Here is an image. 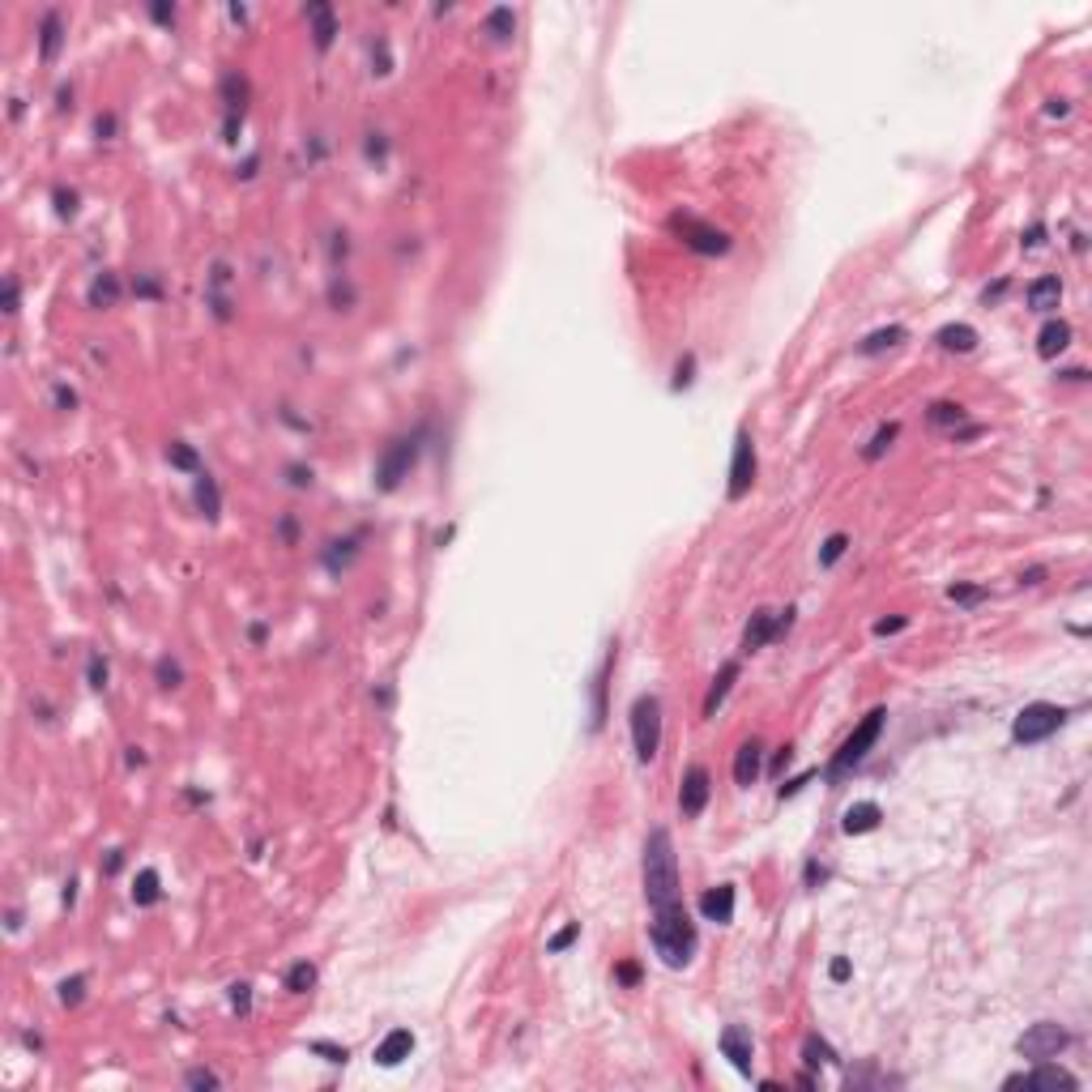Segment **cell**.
Here are the masks:
<instances>
[{
    "instance_id": "obj_29",
    "label": "cell",
    "mask_w": 1092,
    "mask_h": 1092,
    "mask_svg": "<svg viewBox=\"0 0 1092 1092\" xmlns=\"http://www.w3.org/2000/svg\"><path fill=\"white\" fill-rule=\"evenodd\" d=\"M158 897H163V879H158L154 866H146L142 875L132 879V901L136 905H158Z\"/></svg>"
},
{
    "instance_id": "obj_41",
    "label": "cell",
    "mask_w": 1092,
    "mask_h": 1092,
    "mask_svg": "<svg viewBox=\"0 0 1092 1092\" xmlns=\"http://www.w3.org/2000/svg\"><path fill=\"white\" fill-rule=\"evenodd\" d=\"M576 939H581V922H572V926H564L559 934H551V943H546V951H551V956H559V951H568Z\"/></svg>"
},
{
    "instance_id": "obj_30",
    "label": "cell",
    "mask_w": 1092,
    "mask_h": 1092,
    "mask_svg": "<svg viewBox=\"0 0 1092 1092\" xmlns=\"http://www.w3.org/2000/svg\"><path fill=\"white\" fill-rule=\"evenodd\" d=\"M926 419H930V427L956 431V427L965 423V405H956V401H934V405L926 410Z\"/></svg>"
},
{
    "instance_id": "obj_27",
    "label": "cell",
    "mask_w": 1092,
    "mask_h": 1092,
    "mask_svg": "<svg viewBox=\"0 0 1092 1092\" xmlns=\"http://www.w3.org/2000/svg\"><path fill=\"white\" fill-rule=\"evenodd\" d=\"M196 504H201V512L210 517V521H218V517H222V495H218V483H214V478L205 474V469L196 474Z\"/></svg>"
},
{
    "instance_id": "obj_10",
    "label": "cell",
    "mask_w": 1092,
    "mask_h": 1092,
    "mask_svg": "<svg viewBox=\"0 0 1092 1092\" xmlns=\"http://www.w3.org/2000/svg\"><path fill=\"white\" fill-rule=\"evenodd\" d=\"M670 227L682 235V244H688L692 252H700V256H721V252H730V235L725 231H717V227H709V222H700V218H670Z\"/></svg>"
},
{
    "instance_id": "obj_4",
    "label": "cell",
    "mask_w": 1092,
    "mask_h": 1092,
    "mask_svg": "<svg viewBox=\"0 0 1092 1092\" xmlns=\"http://www.w3.org/2000/svg\"><path fill=\"white\" fill-rule=\"evenodd\" d=\"M1067 721V709L1063 704H1050V700H1037V704H1024L1020 717L1011 721V738L1033 747V742H1046L1050 734H1058Z\"/></svg>"
},
{
    "instance_id": "obj_3",
    "label": "cell",
    "mask_w": 1092,
    "mask_h": 1092,
    "mask_svg": "<svg viewBox=\"0 0 1092 1092\" xmlns=\"http://www.w3.org/2000/svg\"><path fill=\"white\" fill-rule=\"evenodd\" d=\"M883 725H887V709H870V713L854 725V734L841 742V751L832 756V764H828V781H845V777H849L866 756H870V747L879 742Z\"/></svg>"
},
{
    "instance_id": "obj_46",
    "label": "cell",
    "mask_w": 1092,
    "mask_h": 1092,
    "mask_svg": "<svg viewBox=\"0 0 1092 1092\" xmlns=\"http://www.w3.org/2000/svg\"><path fill=\"white\" fill-rule=\"evenodd\" d=\"M909 628V619L905 614H892V619H879L875 624V636H892V632H905Z\"/></svg>"
},
{
    "instance_id": "obj_22",
    "label": "cell",
    "mask_w": 1092,
    "mask_h": 1092,
    "mask_svg": "<svg viewBox=\"0 0 1092 1092\" xmlns=\"http://www.w3.org/2000/svg\"><path fill=\"white\" fill-rule=\"evenodd\" d=\"M1067 346H1071V324H1067V320H1050V324L1037 333V355H1041V359H1058Z\"/></svg>"
},
{
    "instance_id": "obj_47",
    "label": "cell",
    "mask_w": 1092,
    "mask_h": 1092,
    "mask_svg": "<svg viewBox=\"0 0 1092 1092\" xmlns=\"http://www.w3.org/2000/svg\"><path fill=\"white\" fill-rule=\"evenodd\" d=\"M184 1079H188V1088H218V1075H214V1071H201V1067L188 1071Z\"/></svg>"
},
{
    "instance_id": "obj_28",
    "label": "cell",
    "mask_w": 1092,
    "mask_h": 1092,
    "mask_svg": "<svg viewBox=\"0 0 1092 1092\" xmlns=\"http://www.w3.org/2000/svg\"><path fill=\"white\" fill-rule=\"evenodd\" d=\"M905 341V329L901 324H887V329H875L862 346H858V355H883V351H892V346H901Z\"/></svg>"
},
{
    "instance_id": "obj_38",
    "label": "cell",
    "mask_w": 1092,
    "mask_h": 1092,
    "mask_svg": "<svg viewBox=\"0 0 1092 1092\" xmlns=\"http://www.w3.org/2000/svg\"><path fill=\"white\" fill-rule=\"evenodd\" d=\"M845 551H849V538H845V533H832V538L824 542V551H819V568H832Z\"/></svg>"
},
{
    "instance_id": "obj_35",
    "label": "cell",
    "mask_w": 1092,
    "mask_h": 1092,
    "mask_svg": "<svg viewBox=\"0 0 1092 1092\" xmlns=\"http://www.w3.org/2000/svg\"><path fill=\"white\" fill-rule=\"evenodd\" d=\"M897 436H901V423H883V427L875 431V440L862 448V457H866V461H879L887 448H892V440H897Z\"/></svg>"
},
{
    "instance_id": "obj_58",
    "label": "cell",
    "mask_w": 1092,
    "mask_h": 1092,
    "mask_svg": "<svg viewBox=\"0 0 1092 1092\" xmlns=\"http://www.w3.org/2000/svg\"><path fill=\"white\" fill-rule=\"evenodd\" d=\"M1067 111H1071L1067 99H1050V103H1046V115H1067Z\"/></svg>"
},
{
    "instance_id": "obj_18",
    "label": "cell",
    "mask_w": 1092,
    "mask_h": 1092,
    "mask_svg": "<svg viewBox=\"0 0 1092 1092\" xmlns=\"http://www.w3.org/2000/svg\"><path fill=\"white\" fill-rule=\"evenodd\" d=\"M410 1054H415V1033L410 1029H393L380 1046H376V1063L380 1067H397V1063H405Z\"/></svg>"
},
{
    "instance_id": "obj_40",
    "label": "cell",
    "mask_w": 1092,
    "mask_h": 1092,
    "mask_svg": "<svg viewBox=\"0 0 1092 1092\" xmlns=\"http://www.w3.org/2000/svg\"><path fill=\"white\" fill-rule=\"evenodd\" d=\"M154 674H158V688H179V682H184V670H179L171 657H158Z\"/></svg>"
},
{
    "instance_id": "obj_42",
    "label": "cell",
    "mask_w": 1092,
    "mask_h": 1092,
    "mask_svg": "<svg viewBox=\"0 0 1092 1092\" xmlns=\"http://www.w3.org/2000/svg\"><path fill=\"white\" fill-rule=\"evenodd\" d=\"M82 994H86V977H68V982L60 986V1003H64V1007H78Z\"/></svg>"
},
{
    "instance_id": "obj_17",
    "label": "cell",
    "mask_w": 1092,
    "mask_h": 1092,
    "mask_svg": "<svg viewBox=\"0 0 1092 1092\" xmlns=\"http://www.w3.org/2000/svg\"><path fill=\"white\" fill-rule=\"evenodd\" d=\"M303 13H308V22H312V43H316V51H329L333 39H337V13H333V5L316 0V5H308Z\"/></svg>"
},
{
    "instance_id": "obj_13",
    "label": "cell",
    "mask_w": 1092,
    "mask_h": 1092,
    "mask_svg": "<svg viewBox=\"0 0 1092 1092\" xmlns=\"http://www.w3.org/2000/svg\"><path fill=\"white\" fill-rule=\"evenodd\" d=\"M734 901H738L734 883H717V887H709V892L700 897V913H704V922L730 926V922H734Z\"/></svg>"
},
{
    "instance_id": "obj_54",
    "label": "cell",
    "mask_w": 1092,
    "mask_h": 1092,
    "mask_svg": "<svg viewBox=\"0 0 1092 1092\" xmlns=\"http://www.w3.org/2000/svg\"><path fill=\"white\" fill-rule=\"evenodd\" d=\"M806 781H811V773H802V777H794V781H785V785H781V798H794V794H798V790H802V785H806Z\"/></svg>"
},
{
    "instance_id": "obj_1",
    "label": "cell",
    "mask_w": 1092,
    "mask_h": 1092,
    "mask_svg": "<svg viewBox=\"0 0 1092 1092\" xmlns=\"http://www.w3.org/2000/svg\"><path fill=\"white\" fill-rule=\"evenodd\" d=\"M645 901H649V909H670L682 901L678 858H674V841L666 828H653L645 841Z\"/></svg>"
},
{
    "instance_id": "obj_56",
    "label": "cell",
    "mask_w": 1092,
    "mask_h": 1092,
    "mask_svg": "<svg viewBox=\"0 0 1092 1092\" xmlns=\"http://www.w3.org/2000/svg\"><path fill=\"white\" fill-rule=\"evenodd\" d=\"M94 132H99V136H111V132H115V115H99Z\"/></svg>"
},
{
    "instance_id": "obj_23",
    "label": "cell",
    "mask_w": 1092,
    "mask_h": 1092,
    "mask_svg": "<svg viewBox=\"0 0 1092 1092\" xmlns=\"http://www.w3.org/2000/svg\"><path fill=\"white\" fill-rule=\"evenodd\" d=\"M355 559H359V533L329 542V551H324V568H329V572H346Z\"/></svg>"
},
{
    "instance_id": "obj_39",
    "label": "cell",
    "mask_w": 1092,
    "mask_h": 1092,
    "mask_svg": "<svg viewBox=\"0 0 1092 1092\" xmlns=\"http://www.w3.org/2000/svg\"><path fill=\"white\" fill-rule=\"evenodd\" d=\"M947 597L956 602V606H977V602H986L990 593L982 589V585H951L947 589Z\"/></svg>"
},
{
    "instance_id": "obj_48",
    "label": "cell",
    "mask_w": 1092,
    "mask_h": 1092,
    "mask_svg": "<svg viewBox=\"0 0 1092 1092\" xmlns=\"http://www.w3.org/2000/svg\"><path fill=\"white\" fill-rule=\"evenodd\" d=\"M90 688H107V661L90 657Z\"/></svg>"
},
{
    "instance_id": "obj_7",
    "label": "cell",
    "mask_w": 1092,
    "mask_h": 1092,
    "mask_svg": "<svg viewBox=\"0 0 1092 1092\" xmlns=\"http://www.w3.org/2000/svg\"><path fill=\"white\" fill-rule=\"evenodd\" d=\"M415 461H419V440H415V436L388 440V448H384L380 461H376V487H380V491H397L401 478H410V469H415Z\"/></svg>"
},
{
    "instance_id": "obj_6",
    "label": "cell",
    "mask_w": 1092,
    "mask_h": 1092,
    "mask_svg": "<svg viewBox=\"0 0 1092 1092\" xmlns=\"http://www.w3.org/2000/svg\"><path fill=\"white\" fill-rule=\"evenodd\" d=\"M632 747H636L640 764L657 760V751H661V704H657V696H636V704H632Z\"/></svg>"
},
{
    "instance_id": "obj_2",
    "label": "cell",
    "mask_w": 1092,
    "mask_h": 1092,
    "mask_svg": "<svg viewBox=\"0 0 1092 1092\" xmlns=\"http://www.w3.org/2000/svg\"><path fill=\"white\" fill-rule=\"evenodd\" d=\"M649 939H653V951L661 956V965H666V969H682V965H692L696 943H700V939H696V922L688 918L682 901L670 905V909H653Z\"/></svg>"
},
{
    "instance_id": "obj_59",
    "label": "cell",
    "mask_w": 1092,
    "mask_h": 1092,
    "mask_svg": "<svg viewBox=\"0 0 1092 1092\" xmlns=\"http://www.w3.org/2000/svg\"><path fill=\"white\" fill-rule=\"evenodd\" d=\"M351 299H355L351 286H337V282H333V303H351Z\"/></svg>"
},
{
    "instance_id": "obj_5",
    "label": "cell",
    "mask_w": 1092,
    "mask_h": 1092,
    "mask_svg": "<svg viewBox=\"0 0 1092 1092\" xmlns=\"http://www.w3.org/2000/svg\"><path fill=\"white\" fill-rule=\"evenodd\" d=\"M1067 1046H1071V1033L1063 1029V1024H1054V1020H1037V1024H1029V1029L1015 1037V1054L1029 1058V1063H1050Z\"/></svg>"
},
{
    "instance_id": "obj_45",
    "label": "cell",
    "mask_w": 1092,
    "mask_h": 1092,
    "mask_svg": "<svg viewBox=\"0 0 1092 1092\" xmlns=\"http://www.w3.org/2000/svg\"><path fill=\"white\" fill-rule=\"evenodd\" d=\"M312 1054H324L329 1063H346V1046H333V1041H312Z\"/></svg>"
},
{
    "instance_id": "obj_31",
    "label": "cell",
    "mask_w": 1092,
    "mask_h": 1092,
    "mask_svg": "<svg viewBox=\"0 0 1092 1092\" xmlns=\"http://www.w3.org/2000/svg\"><path fill=\"white\" fill-rule=\"evenodd\" d=\"M120 303V278L115 273H99L90 282V308H115Z\"/></svg>"
},
{
    "instance_id": "obj_49",
    "label": "cell",
    "mask_w": 1092,
    "mask_h": 1092,
    "mask_svg": "<svg viewBox=\"0 0 1092 1092\" xmlns=\"http://www.w3.org/2000/svg\"><path fill=\"white\" fill-rule=\"evenodd\" d=\"M849 973H854V969H849V961H845V956H837V961L828 965V977H832L837 986H841V982H849Z\"/></svg>"
},
{
    "instance_id": "obj_20",
    "label": "cell",
    "mask_w": 1092,
    "mask_h": 1092,
    "mask_svg": "<svg viewBox=\"0 0 1092 1092\" xmlns=\"http://www.w3.org/2000/svg\"><path fill=\"white\" fill-rule=\"evenodd\" d=\"M934 341L951 355H969V351H977V329L973 324H943L934 333Z\"/></svg>"
},
{
    "instance_id": "obj_50",
    "label": "cell",
    "mask_w": 1092,
    "mask_h": 1092,
    "mask_svg": "<svg viewBox=\"0 0 1092 1092\" xmlns=\"http://www.w3.org/2000/svg\"><path fill=\"white\" fill-rule=\"evenodd\" d=\"M5 312H18V278H5Z\"/></svg>"
},
{
    "instance_id": "obj_43",
    "label": "cell",
    "mask_w": 1092,
    "mask_h": 1092,
    "mask_svg": "<svg viewBox=\"0 0 1092 1092\" xmlns=\"http://www.w3.org/2000/svg\"><path fill=\"white\" fill-rule=\"evenodd\" d=\"M56 214H60V218H73V214H78V192L56 188Z\"/></svg>"
},
{
    "instance_id": "obj_14",
    "label": "cell",
    "mask_w": 1092,
    "mask_h": 1092,
    "mask_svg": "<svg viewBox=\"0 0 1092 1092\" xmlns=\"http://www.w3.org/2000/svg\"><path fill=\"white\" fill-rule=\"evenodd\" d=\"M222 103H227V142H235V124L244 120V107H248V78L244 73L222 78Z\"/></svg>"
},
{
    "instance_id": "obj_15",
    "label": "cell",
    "mask_w": 1092,
    "mask_h": 1092,
    "mask_svg": "<svg viewBox=\"0 0 1092 1092\" xmlns=\"http://www.w3.org/2000/svg\"><path fill=\"white\" fill-rule=\"evenodd\" d=\"M721 1054L734 1063V1071H742V1075H751V1033L742 1029V1024H725L721 1029Z\"/></svg>"
},
{
    "instance_id": "obj_11",
    "label": "cell",
    "mask_w": 1092,
    "mask_h": 1092,
    "mask_svg": "<svg viewBox=\"0 0 1092 1092\" xmlns=\"http://www.w3.org/2000/svg\"><path fill=\"white\" fill-rule=\"evenodd\" d=\"M709 794H713L709 768H704V764H692L688 773H682V790H678V811H682V819H696V815L709 806Z\"/></svg>"
},
{
    "instance_id": "obj_16",
    "label": "cell",
    "mask_w": 1092,
    "mask_h": 1092,
    "mask_svg": "<svg viewBox=\"0 0 1092 1092\" xmlns=\"http://www.w3.org/2000/svg\"><path fill=\"white\" fill-rule=\"evenodd\" d=\"M760 773H764V747L751 738V742L738 747V756H734V781H738L742 790H751V785L760 781Z\"/></svg>"
},
{
    "instance_id": "obj_52",
    "label": "cell",
    "mask_w": 1092,
    "mask_h": 1092,
    "mask_svg": "<svg viewBox=\"0 0 1092 1092\" xmlns=\"http://www.w3.org/2000/svg\"><path fill=\"white\" fill-rule=\"evenodd\" d=\"M692 367H696V363H692V355H688V359L678 363V380H674V388H682V384H692Z\"/></svg>"
},
{
    "instance_id": "obj_21",
    "label": "cell",
    "mask_w": 1092,
    "mask_h": 1092,
    "mask_svg": "<svg viewBox=\"0 0 1092 1092\" xmlns=\"http://www.w3.org/2000/svg\"><path fill=\"white\" fill-rule=\"evenodd\" d=\"M60 43H64V18H60L56 9H47L43 22H39V56L51 64V60L60 56Z\"/></svg>"
},
{
    "instance_id": "obj_25",
    "label": "cell",
    "mask_w": 1092,
    "mask_h": 1092,
    "mask_svg": "<svg viewBox=\"0 0 1092 1092\" xmlns=\"http://www.w3.org/2000/svg\"><path fill=\"white\" fill-rule=\"evenodd\" d=\"M734 678H738V661H725V666H721V674L713 678L709 696H704V717H713V713L721 709V700H725V696H730V688H734Z\"/></svg>"
},
{
    "instance_id": "obj_55",
    "label": "cell",
    "mask_w": 1092,
    "mask_h": 1092,
    "mask_svg": "<svg viewBox=\"0 0 1092 1092\" xmlns=\"http://www.w3.org/2000/svg\"><path fill=\"white\" fill-rule=\"evenodd\" d=\"M150 18H154V22H175V5H154Z\"/></svg>"
},
{
    "instance_id": "obj_8",
    "label": "cell",
    "mask_w": 1092,
    "mask_h": 1092,
    "mask_svg": "<svg viewBox=\"0 0 1092 1092\" xmlns=\"http://www.w3.org/2000/svg\"><path fill=\"white\" fill-rule=\"evenodd\" d=\"M790 628H794V606H785V610H756V614H751V624H747V632H742V649L760 653L764 645H773Z\"/></svg>"
},
{
    "instance_id": "obj_34",
    "label": "cell",
    "mask_w": 1092,
    "mask_h": 1092,
    "mask_svg": "<svg viewBox=\"0 0 1092 1092\" xmlns=\"http://www.w3.org/2000/svg\"><path fill=\"white\" fill-rule=\"evenodd\" d=\"M512 30H517V13H512V9H491V13H487V35H491L495 43H508Z\"/></svg>"
},
{
    "instance_id": "obj_57",
    "label": "cell",
    "mask_w": 1092,
    "mask_h": 1092,
    "mask_svg": "<svg viewBox=\"0 0 1092 1092\" xmlns=\"http://www.w3.org/2000/svg\"><path fill=\"white\" fill-rule=\"evenodd\" d=\"M824 879H828V870H824V866H815V862L806 866V883H811V887H815V883H824Z\"/></svg>"
},
{
    "instance_id": "obj_9",
    "label": "cell",
    "mask_w": 1092,
    "mask_h": 1092,
    "mask_svg": "<svg viewBox=\"0 0 1092 1092\" xmlns=\"http://www.w3.org/2000/svg\"><path fill=\"white\" fill-rule=\"evenodd\" d=\"M751 487H756V444H751L747 431H738L734 436V457H730V487H725L730 504L747 500Z\"/></svg>"
},
{
    "instance_id": "obj_44",
    "label": "cell",
    "mask_w": 1092,
    "mask_h": 1092,
    "mask_svg": "<svg viewBox=\"0 0 1092 1092\" xmlns=\"http://www.w3.org/2000/svg\"><path fill=\"white\" fill-rule=\"evenodd\" d=\"M231 1007H235L239 1015H248V1011H252V990H248L244 982H239V986H231Z\"/></svg>"
},
{
    "instance_id": "obj_26",
    "label": "cell",
    "mask_w": 1092,
    "mask_h": 1092,
    "mask_svg": "<svg viewBox=\"0 0 1092 1092\" xmlns=\"http://www.w3.org/2000/svg\"><path fill=\"white\" fill-rule=\"evenodd\" d=\"M1058 299H1063V282H1058V278H1037V282L1029 286V308H1033V312H1054Z\"/></svg>"
},
{
    "instance_id": "obj_36",
    "label": "cell",
    "mask_w": 1092,
    "mask_h": 1092,
    "mask_svg": "<svg viewBox=\"0 0 1092 1092\" xmlns=\"http://www.w3.org/2000/svg\"><path fill=\"white\" fill-rule=\"evenodd\" d=\"M167 461L175 465V469H188V474H201V457H196V448L192 444H184V440H175L171 448H167Z\"/></svg>"
},
{
    "instance_id": "obj_32",
    "label": "cell",
    "mask_w": 1092,
    "mask_h": 1092,
    "mask_svg": "<svg viewBox=\"0 0 1092 1092\" xmlns=\"http://www.w3.org/2000/svg\"><path fill=\"white\" fill-rule=\"evenodd\" d=\"M610 666H614V653L602 661L597 682H593V730H602V721H606V678H610Z\"/></svg>"
},
{
    "instance_id": "obj_60",
    "label": "cell",
    "mask_w": 1092,
    "mask_h": 1092,
    "mask_svg": "<svg viewBox=\"0 0 1092 1092\" xmlns=\"http://www.w3.org/2000/svg\"><path fill=\"white\" fill-rule=\"evenodd\" d=\"M278 533H282V542H295V521H291V517H282Z\"/></svg>"
},
{
    "instance_id": "obj_51",
    "label": "cell",
    "mask_w": 1092,
    "mask_h": 1092,
    "mask_svg": "<svg viewBox=\"0 0 1092 1092\" xmlns=\"http://www.w3.org/2000/svg\"><path fill=\"white\" fill-rule=\"evenodd\" d=\"M614 977H619L624 986H636V982H640V969H636V965H619V969H614Z\"/></svg>"
},
{
    "instance_id": "obj_12",
    "label": "cell",
    "mask_w": 1092,
    "mask_h": 1092,
    "mask_svg": "<svg viewBox=\"0 0 1092 1092\" xmlns=\"http://www.w3.org/2000/svg\"><path fill=\"white\" fill-rule=\"evenodd\" d=\"M1003 1088H1079V1079L1063 1067H1050V1063H1037V1071H1020L1011 1075Z\"/></svg>"
},
{
    "instance_id": "obj_37",
    "label": "cell",
    "mask_w": 1092,
    "mask_h": 1092,
    "mask_svg": "<svg viewBox=\"0 0 1092 1092\" xmlns=\"http://www.w3.org/2000/svg\"><path fill=\"white\" fill-rule=\"evenodd\" d=\"M312 986H316V965H308V961L291 965V973H286V990H291V994H308Z\"/></svg>"
},
{
    "instance_id": "obj_19",
    "label": "cell",
    "mask_w": 1092,
    "mask_h": 1092,
    "mask_svg": "<svg viewBox=\"0 0 1092 1092\" xmlns=\"http://www.w3.org/2000/svg\"><path fill=\"white\" fill-rule=\"evenodd\" d=\"M879 819H883L879 802H854V806H845V815H841V828H845L849 837H862V832H875V828H879Z\"/></svg>"
},
{
    "instance_id": "obj_53",
    "label": "cell",
    "mask_w": 1092,
    "mask_h": 1092,
    "mask_svg": "<svg viewBox=\"0 0 1092 1092\" xmlns=\"http://www.w3.org/2000/svg\"><path fill=\"white\" fill-rule=\"evenodd\" d=\"M291 483H295V487H312V469H303V465H291Z\"/></svg>"
},
{
    "instance_id": "obj_61",
    "label": "cell",
    "mask_w": 1092,
    "mask_h": 1092,
    "mask_svg": "<svg viewBox=\"0 0 1092 1092\" xmlns=\"http://www.w3.org/2000/svg\"><path fill=\"white\" fill-rule=\"evenodd\" d=\"M56 401H60V405H68V410H73V405H78V397H73V393H68V388H56Z\"/></svg>"
},
{
    "instance_id": "obj_24",
    "label": "cell",
    "mask_w": 1092,
    "mask_h": 1092,
    "mask_svg": "<svg viewBox=\"0 0 1092 1092\" xmlns=\"http://www.w3.org/2000/svg\"><path fill=\"white\" fill-rule=\"evenodd\" d=\"M227 282H231V269H227V265H214V273H210V308H214V316H218V320H231Z\"/></svg>"
},
{
    "instance_id": "obj_33",
    "label": "cell",
    "mask_w": 1092,
    "mask_h": 1092,
    "mask_svg": "<svg viewBox=\"0 0 1092 1092\" xmlns=\"http://www.w3.org/2000/svg\"><path fill=\"white\" fill-rule=\"evenodd\" d=\"M802 1058H806V1067H828V1063H837V1050L824 1041V1037H806L802 1041Z\"/></svg>"
}]
</instances>
